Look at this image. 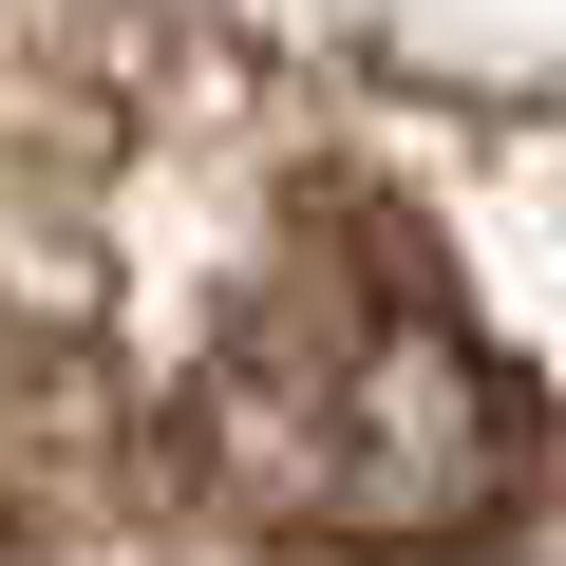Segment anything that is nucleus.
Returning <instances> with one entry per match:
<instances>
[{"instance_id":"nucleus-1","label":"nucleus","mask_w":566,"mask_h":566,"mask_svg":"<svg viewBox=\"0 0 566 566\" xmlns=\"http://www.w3.org/2000/svg\"><path fill=\"white\" fill-rule=\"evenodd\" d=\"M170 491L245 547H303V566H434V547L528 528L547 416L397 208H322V227H283V264L189 359Z\"/></svg>"},{"instance_id":"nucleus-2","label":"nucleus","mask_w":566,"mask_h":566,"mask_svg":"<svg viewBox=\"0 0 566 566\" xmlns=\"http://www.w3.org/2000/svg\"><path fill=\"white\" fill-rule=\"evenodd\" d=\"M114 472H133L114 378H95L76 340H20V359H0V547H57Z\"/></svg>"}]
</instances>
